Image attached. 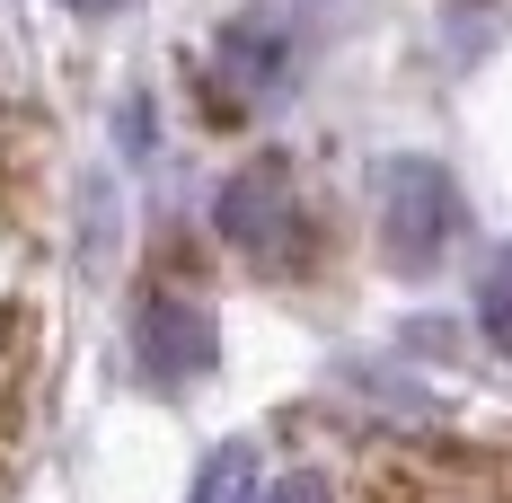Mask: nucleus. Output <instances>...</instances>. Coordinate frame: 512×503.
I'll return each mask as SVG.
<instances>
[{
    "label": "nucleus",
    "instance_id": "423d86ee",
    "mask_svg": "<svg viewBox=\"0 0 512 503\" xmlns=\"http://www.w3.org/2000/svg\"><path fill=\"white\" fill-rule=\"evenodd\" d=\"M186 503H256V442H221Z\"/></svg>",
    "mask_w": 512,
    "mask_h": 503
},
{
    "label": "nucleus",
    "instance_id": "f03ea898",
    "mask_svg": "<svg viewBox=\"0 0 512 503\" xmlns=\"http://www.w3.org/2000/svg\"><path fill=\"white\" fill-rule=\"evenodd\" d=\"M212 221H221V239H230L239 256H256V265H292L301 239H309L301 186H292V168H283V159L239 168V177L221 186V203H212Z\"/></svg>",
    "mask_w": 512,
    "mask_h": 503
},
{
    "label": "nucleus",
    "instance_id": "6e6552de",
    "mask_svg": "<svg viewBox=\"0 0 512 503\" xmlns=\"http://www.w3.org/2000/svg\"><path fill=\"white\" fill-rule=\"evenodd\" d=\"M62 9H89V18H106V9H124V0H62Z\"/></svg>",
    "mask_w": 512,
    "mask_h": 503
},
{
    "label": "nucleus",
    "instance_id": "f257e3e1",
    "mask_svg": "<svg viewBox=\"0 0 512 503\" xmlns=\"http://www.w3.org/2000/svg\"><path fill=\"white\" fill-rule=\"evenodd\" d=\"M460 221L468 203L442 159H380V256H389V274H407V283L433 274L460 248Z\"/></svg>",
    "mask_w": 512,
    "mask_h": 503
},
{
    "label": "nucleus",
    "instance_id": "39448f33",
    "mask_svg": "<svg viewBox=\"0 0 512 503\" xmlns=\"http://www.w3.org/2000/svg\"><path fill=\"white\" fill-rule=\"evenodd\" d=\"M477 336L512 362V248H495L477 265Z\"/></svg>",
    "mask_w": 512,
    "mask_h": 503
},
{
    "label": "nucleus",
    "instance_id": "20e7f679",
    "mask_svg": "<svg viewBox=\"0 0 512 503\" xmlns=\"http://www.w3.org/2000/svg\"><path fill=\"white\" fill-rule=\"evenodd\" d=\"M283 62H292V27H283V9H239L230 27H221V71H230V89H274L283 80Z\"/></svg>",
    "mask_w": 512,
    "mask_h": 503
},
{
    "label": "nucleus",
    "instance_id": "7ed1b4c3",
    "mask_svg": "<svg viewBox=\"0 0 512 503\" xmlns=\"http://www.w3.org/2000/svg\"><path fill=\"white\" fill-rule=\"evenodd\" d=\"M133 353H142L151 380H204L212 362H221V327H212L204 301H186V292H151L142 318H133Z\"/></svg>",
    "mask_w": 512,
    "mask_h": 503
},
{
    "label": "nucleus",
    "instance_id": "0eeeda50",
    "mask_svg": "<svg viewBox=\"0 0 512 503\" xmlns=\"http://www.w3.org/2000/svg\"><path fill=\"white\" fill-rule=\"evenodd\" d=\"M256 503H336V495H327V477H309V468H292V477H274V486H265Z\"/></svg>",
    "mask_w": 512,
    "mask_h": 503
}]
</instances>
